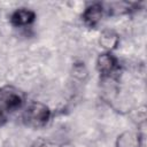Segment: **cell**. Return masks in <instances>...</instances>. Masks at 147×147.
I'll use <instances>...</instances> for the list:
<instances>
[{"instance_id":"obj_3","label":"cell","mask_w":147,"mask_h":147,"mask_svg":"<svg viewBox=\"0 0 147 147\" xmlns=\"http://www.w3.org/2000/svg\"><path fill=\"white\" fill-rule=\"evenodd\" d=\"M118 68L117 59L109 52L102 53L98 56L96 60V69L100 72L101 77H109L115 74Z\"/></svg>"},{"instance_id":"obj_6","label":"cell","mask_w":147,"mask_h":147,"mask_svg":"<svg viewBox=\"0 0 147 147\" xmlns=\"http://www.w3.org/2000/svg\"><path fill=\"white\" fill-rule=\"evenodd\" d=\"M141 136L136 131H124L116 140V147H140Z\"/></svg>"},{"instance_id":"obj_10","label":"cell","mask_w":147,"mask_h":147,"mask_svg":"<svg viewBox=\"0 0 147 147\" xmlns=\"http://www.w3.org/2000/svg\"><path fill=\"white\" fill-rule=\"evenodd\" d=\"M60 147H75L72 144H69V142H65V144H62Z\"/></svg>"},{"instance_id":"obj_1","label":"cell","mask_w":147,"mask_h":147,"mask_svg":"<svg viewBox=\"0 0 147 147\" xmlns=\"http://www.w3.org/2000/svg\"><path fill=\"white\" fill-rule=\"evenodd\" d=\"M51 118L49 108L41 102H31L23 111V123L32 129H40L47 124Z\"/></svg>"},{"instance_id":"obj_8","label":"cell","mask_w":147,"mask_h":147,"mask_svg":"<svg viewBox=\"0 0 147 147\" xmlns=\"http://www.w3.org/2000/svg\"><path fill=\"white\" fill-rule=\"evenodd\" d=\"M31 147H51V144L44 139H39L38 141H36Z\"/></svg>"},{"instance_id":"obj_2","label":"cell","mask_w":147,"mask_h":147,"mask_svg":"<svg viewBox=\"0 0 147 147\" xmlns=\"http://www.w3.org/2000/svg\"><path fill=\"white\" fill-rule=\"evenodd\" d=\"M25 100L24 93L13 85L0 87V109L5 113L20 109Z\"/></svg>"},{"instance_id":"obj_5","label":"cell","mask_w":147,"mask_h":147,"mask_svg":"<svg viewBox=\"0 0 147 147\" xmlns=\"http://www.w3.org/2000/svg\"><path fill=\"white\" fill-rule=\"evenodd\" d=\"M36 18L34 11L26 9V8H20L15 10L10 16V23L14 26H23L31 24Z\"/></svg>"},{"instance_id":"obj_9","label":"cell","mask_w":147,"mask_h":147,"mask_svg":"<svg viewBox=\"0 0 147 147\" xmlns=\"http://www.w3.org/2000/svg\"><path fill=\"white\" fill-rule=\"evenodd\" d=\"M7 122V113H5L3 110L0 109V126L5 125Z\"/></svg>"},{"instance_id":"obj_7","label":"cell","mask_w":147,"mask_h":147,"mask_svg":"<svg viewBox=\"0 0 147 147\" xmlns=\"http://www.w3.org/2000/svg\"><path fill=\"white\" fill-rule=\"evenodd\" d=\"M99 44L107 52L114 51L119 44V37L114 30H103L99 38Z\"/></svg>"},{"instance_id":"obj_4","label":"cell","mask_w":147,"mask_h":147,"mask_svg":"<svg viewBox=\"0 0 147 147\" xmlns=\"http://www.w3.org/2000/svg\"><path fill=\"white\" fill-rule=\"evenodd\" d=\"M102 15H103V7H102V5L99 3V2H95V3H92L91 6H88L84 10V13L82 15V18H83L84 23L87 26L94 28L101 21Z\"/></svg>"}]
</instances>
